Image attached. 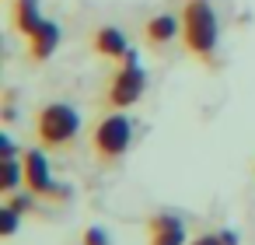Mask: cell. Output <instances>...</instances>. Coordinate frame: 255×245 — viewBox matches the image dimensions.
<instances>
[{
  "mask_svg": "<svg viewBox=\"0 0 255 245\" xmlns=\"http://www.w3.org/2000/svg\"><path fill=\"white\" fill-rule=\"evenodd\" d=\"M0 189H4L7 196L18 193V189H28L25 186V161H18V158L4 161V182H0Z\"/></svg>",
  "mask_w": 255,
  "mask_h": 245,
  "instance_id": "8fae6325",
  "label": "cell"
},
{
  "mask_svg": "<svg viewBox=\"0 0 255 245\" xmlns=\"http://www.w3.org/2000/svg\"><path fill=\"white\" fill-rule=\"evenodd\" d=\"M60 39H63L60 25L46 18V21H42V25H39V28L28 35V56H32V60H39V63H42V60H49V56L56 53Z\"/></svg>",
  "mask_w": 255,
  "mask_h": 245,
  "instance_id": "ba28073f",
  "label": "cell"
},
{
  "mask_svg": "<svg viewBox=\"0 0 255 245\" xmlns=\"http://www.w3.org/2000/svg\"><path fill=\"white\" fill-rule=\"evenodd\" d=\"M147 235H150V245H189V231H185V221L171 210H161L147 221Z\"/></svg>",
  "mask_w": 255,
  "mask_h": 245,
  "instance_id": "8992f818",
  "label": "cell"
},
{
  "mask_svg": "<svg viewBox=\"0 0 255 245\" xmlns=\"http://www.w3.org/2000/svg\"><path fill=\"white\" fill-rule=\"evenodd\" d=\"M175 35H182V11H161L143 25V39L150 46H164L175 42Z\"/></svg>",
  "mask_w": 255,
  "mask_h": 245,
  "instance_id": "52a82bcc",
  "label": "cell"
},
{
  "mask_svg": "<svg viewBox=\"0 0 255 245\" xmlns=\"http://www.w3.org/2000/svg\"><path fill=\"white\" fill-rule=\"evenodd\" d=\"M189 245H227V242H224V235H220V231H206V235L192 238Z\"/></svg>",
  "mask_w": 255,
  "mask_h": 245,
  "instance_id": "2e32d148",
  "label": "cell"
},
{
  "mask_svg": "<svg viewBox=\"0 0 255 245\" xmlns=\"http://www.w3.org/2000/svg\"><path fill=\"white\" fill-rule=\"evenodd\" d=\"M182 42L185 49L203 60L217 63V46H220V14L210 0H185L182 4Z\"/></svg>",
  "mask_w": 255,
  "mask_h": 245,
  "instance_id": "6da1fadb",
  "label": "cell"
},
{
  "mask_svg": "<svg viewBox=\"0 0 255 245\" xmlns=\"http://www.w3.org/2000/svg\"><path fill=\"white\" fill-rule=\"evenodd\" d=\"M81 112L67 102H49L35 112V133L42 140V147H53V151H63L70 147L77 137H81Z\"/></svg>",
  "mask_w": 255,
  "mask_h": 245,
  "instance_id": "7a4b0ae2",
  "label": "cell"
},
{
  "mask_svg": "<svg viewBox=\"0 0 255 245\" xmlns=\"http://www.w3.org/2000/svg\"><path fill=\"white\" fill-rule=\"evenodd\" d=\"M25 186L32 193H39L42 200H70V186H60L53 179V165H49V154L42 147H32L25 151Z\"/></svg>",
  "mask_w": 255,
  "mask_h": 245,
  "instance_id": "5b68a950",
  "label": "cell"
},
{
  "mask_svg": "<svg viewBox=\"0 0 255 245\" xmlns=\"http://www.w3.org/2000/svg\"><path fill=\"white\" fill-rule=\"evenodd\" d=\"M35 200H39V193H32V189H18V193H11V207L14 210H21V214H32L35 210Z\"/></svg>",
  "mask_w": 255,
  "mask_h": 245,
  "instance_id": "4fadbf2b",
  "label": "cell"
},
{
  "mask_svg": "<svg viewBox=\"0 0 255 245\" xmlns=\"http://www.w3.org/2000/svg\"><path fill=\"white\" fill-rule=\"evenodd\" d=\"M81 245H112V235L105 231V228H98V224H91L84 235H81Z\"/></svg>",
  "mask_w": 255,
  "mask_h": 245,
  "instance_id": "5bb4252c",
  "label": "cell"
},
{
  "mask_svg": "<svg viewBox=\"0 0 255 245\" xmlns=\"http://www.w3.org/2000/svg\"><path fill=\"white\" fill-rule=\"evenodd\" d=\"M133 144V119L123 112V109H112L109 116H102L95 123V133H91V151L98 154V161L112 165L119 161Z\"/></svg>",
  "mask_w": 255,
  "mask_h": 245,
  "instance_id": "3957f363",
  "label": "cell"
},
{
  "mask_svg": "<svg viewBox=\"0 0 255 245\" xmlns=\"http://www.w3.org/2000/svg\"><path fill=\"white\" fill-rule=\"evenodd\" d=\"M18 224H21V210H14L11 203H4V207H0V231H4V238H14Z\"/></svg>",
  "mask_w": 255,
  "mask_h": 245,
  "instance_id": "7c38bea8",
  "label": "cell"
},
{
  "mask_svg": "<svg viewBox=\"0 0 255 245\" xmlns=\"http://www.w3.org/2000/svg\"><path fill=\"white\" fill-rule=\"evenodd\" d=\"M119 63H123V67L112 74V81H109V88H105V105H109V109H129V105H136V102L143 98V91H147V70H143V63H140V53L129 49Z\"/></svg>",
  "mask_w": 255,
  "mask_h": 245,
  "instance_id": "277c9868",
  "label": "cell"
},
{
  "mask_svg": "<svg viewBox=\"0 0 255 245\" xmlns=\"http://www.w3.org/2000/svg\"><path fill=\"white\" fill-rule=\"evenodd\" d=\"M95 53L98 56H105V60H123L133 46H129V39L123 35V28H116V25H102L98 32H95Z\"/></svg>",
  "mask_w": 255,
  "mask_h": 245,
  "instance_id": "9c48e42d",
  "label": "cell"
},
{
  "mask_svg": "<svg viewBox=\"0 0 255 245\" xmlns=\"http://www.w3.org/2000/svg\"><path fill=\"white\" fill-rule=\"evenodd\" d=\"M46 21V14H42V4L39 0H14V28L28 39L39 25Z\"/></svg>",
  "mask_w": 255,
  "mask_h": 245,
  "instance_id": "30bf717a",
  "label": "cell"
},
{
  "mask_svg": "<svg viewBox=\"0 0 255 245\" xmlns=\"http://www.w3.org/2000/svg\"><path fill=\"white\" fill-rule=\"evenodd\" d=\"M21 151H18V144H14V137L4 130V133H0V158H4V161H11V158H18Z\"/></svg>",
  "mask_w": 255,
  "mask_h": 245,
  "instance_id": "9a60e30c",
  "label": "cell"
}]
</instances>
